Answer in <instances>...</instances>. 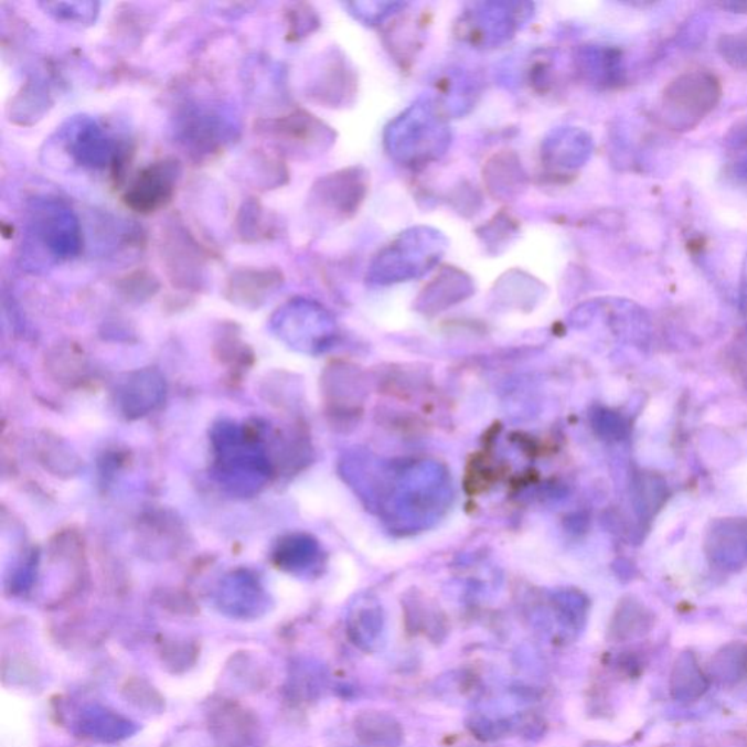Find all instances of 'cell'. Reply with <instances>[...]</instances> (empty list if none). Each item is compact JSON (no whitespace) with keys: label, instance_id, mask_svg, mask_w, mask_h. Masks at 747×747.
Returning <instances> with one entry per match:
<instances>
[{"label":"cell","instance_id":"cell-1","mask_svg":"<svg viewBox=\"0 0 747 747\" xmlns=\"http://www.w3.org/2000/svg\"><path fill=\"white\" fill-rule=\"evenodd\" d=\"M442 117L427 104H414L397 117L386 132L391 156L405 166L418 167L437 160L450 143Z\"/></svg>","mask_w":747,"mask_h":747},{"label":"cell","instance_id":"cell-2","mask_svg":"<svg viewBox=\"0 0 747 747\" xmlns=\"http://www.w3.org/2000/svg\"><path fill=\"white\" fill-rule=\"evenodd\" d=\"M444 238L437 231L415 228L407 231L380 253L371 267L375 282H405L418 278L440 260Z\"/></svg>","mask_w":747,"mask_h":747},{"label":"cell","instance_id":"cell-3","mask_svg":"<svg viewBox=\"0 0 747 747\" xmlns=\"http://www.w3.org/2000/svg\"><path fill=\"white\" fill-rule=\"evenodd\" d=\"M206 723L212 739L220 747H255L260 737L259 718L233 700L212 703Z\"/></svg>","mask_w":747,"mask_h":747},{"label":"cell","instance_id":"cell-4","mask_svg":"<svg viewBox=\"0 0 747 747\" xmlns=\"http://www.w3.org/2000/svg\"><path fill=\"white\" fill-rule=\"evenodd\" d=\"M527 11L522 4H488V8L474 9L461 18L460 38L470 43L495 45L513 38L514 31L526 20Z\"/></svg>","mask_w":747,"mask_h":747},{"label":"cell","instance_id":"cell-5","mask_svg":"<svg viewBox=\"0 0 747 747\" xmlns=\"http://www.w3.org/2000/svg\"><path fill=\"white\" fill-rule=\"evenodd\" d=\"M180 166L174 160H162L149 166L125 194L126 205L140 214H152L173 201L180 180Z\"/></svg>","mask_w":747,"mask_h":747},{"label":"cell","instance_id":"cell-6","mask_svg":"<svg viewBox=\"0 0 747 747\" xmlns=\"http://www.w3.org/2000/svg\"><path fill=\"white\" fill-rule=\"evenodd\" d=\"M365 192V174L356 169L343 170L321 179L312 189L311 201L317 210L346 218L360 207Z\"/></svg>","mask_w":747,"mask_h":747},{"label":"cell","instance_id":"cell-7","mask_svg":"<svg viewBox=\"0 0 747 747\" xmlns=\"http://www.w3.org/2000/svg\"><path fill=\"white\" fill-rule=\"evenodd\" d=\"M269 134L291 148L292 152L301 153L323 151L333 140L332 130L306 111L292 113L274 121L269 126Z\"/></svg>","mask_w":747,"mask_h":747},{"label":"cell","instance_id":"cell-8","mask_svg":"<svg viewBox=\"0 0 747 747\" xmlns=\"http://www.w3.org/2000/svg\"><path fill=\"white\" fill-rule=\"evenodd\" d=\"M709 682L692 651H685L674 661L670 692L676 701L691 703L708 691Z\"/></svg>","mask_w":747,"mask_h":747},{"label":"cell","instance_id":"cell-9","mask_svg":"<svg viewBox=\"0 0 747 747\" xmlns=\"http://www.w3.org/2000/svg\"><path fill=\"white\" fill-rule=\"evenodd\" d=\"M654 616L644 606L637 601H625L618 609V615L612 623L615 640H632L636 637L645 636L653 628Z\"/></svg>","mask_w":747,"mask_h":747},{"label":"cell","instance_id":"cell-10","mask_svg":"<svg viewBox=\"0 0 747 747\" xmlns=\"http://www.w3.org/2000/svg\"><path fill=\"white\" fill-rule=\"evenodd\" d=\"M72 145H74L72 153L78 158L81 164L93 167L106 164L108 157L111 156L110 140L94 125L79 129Z\"/></svg>","mask_w":747,"mask_h":747},{"label":"cell","instance_id":"cell-11","mask_svg":"<svg viewBox=\"0 0 747 747\" xmlns=\"http://www.w3.org/2000/svg\"><path fill=\"white\" fill-rule=\"evenodd\" d=\"M577 145H583L581 136L577 132H556L546 140L545 160L547 166L556 169H572L581 161L583 152H577Z\"/></svg>","mask_w":747,"mask_h":747},{"label":"cell","instance_id":"cell-12","mask_svg":"<svg viewBox=\"0 0 747 747\" xmlns=\"http://www.w3.org/2000/svg\"><path fill=\"white\" fill-rule=\"evenodd\" d=\"M714 674L724 683H737L747 677V644H728L715 655Z\"/></svg>","mask_w":747,"mask_h":747},{"label":"cell","instance_id":"cell-13","mask_svg":"<svg viewBox=\"0 0 747 747\" xmlns=\"http://www.w3.org/2000/svg\"><path fill=\"white\" fill-rule=\"evenodd\" d=\"M124 691L129 703L138 705V708L161 711L164 706V701H162L156 687L148 685L147 682L139 681V679L128 681Z\"/></svg>","mask_w":747,"mask_h":747}]
</instances>
